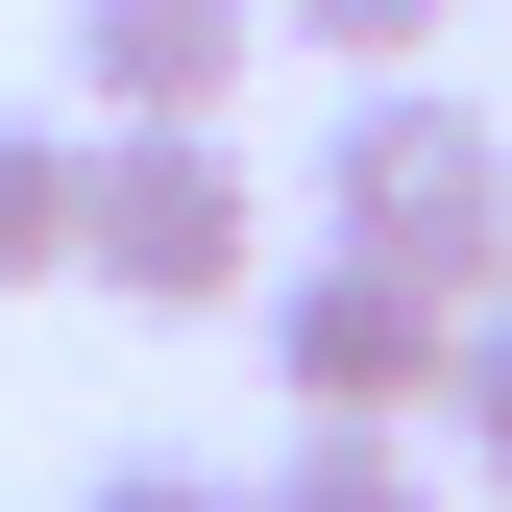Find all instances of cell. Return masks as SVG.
<instances>
[{"instance_id":"obj_10","label":"cell","mask_w":512,"mask_h":512,"mask_svg":"<svg viewBox=\"0 0 512 512\" xmlns=\"http://www.w3.org/2000/svg\"><path fill=\"white\" fill-rule=\"evenodd\" d=\"M488 293H512V244H488Z\"/></svg>"},{"instance_id":"obj_8","label":"cell","mask_w":512,"mask_h":512,"mask_svg":"<svg viewBox=\"0 0 512 512\" xmlns=\"http://www.w3.org/2000/svg\"><path fill=\"white\" fill-rule=\"evenodd\" d=\"M269 25H293V49H342V74H415L464 0H269Z\"/></svg>"},{"instance_id":"obj_7","label":"cell","mask_w":512,"mask_h":512,"mask_svg":"<svg viewBox=\"0 0 512 512\" xmlns=\"http://www.w3.org/2000/svg\"><path fill=\"white\" fill-rule=\"evenodd\" d=\"M415 439H464V464L512 488V293H464V342H439V415Z\"/></svg>"},{"instance_id":"obj_1","label":"cell","mask_w":512,"mask_h":512,"mask_svg":"<svg viewBox=\"0 0 512 512\" xmlns=\"http://www.w3.org/2000/svg\"><path fill=\"white\" fill-rule=\"evenodd\" d=\"M317 220L391 244V269H439V293H488V244H512V122H488L464 74H342V122H317Z\"/></svg>"},{"instance_id":"obj_9","label":"cell","mask_w":512,"mask_h":512,"mask_svg":"<svg viewBox=\"0 0 512 512\" xmlns=\"http://www.w3.org/2000/svg\"><path fill=\"white\" fill-rule=\"evenodd\" d=\"M74 512H244V488H220V464H98Z\"/></svg>"},{"instance_id":"obj_5","label":"cell","mask_w":512,"mask_h":512,"mask_svg":"<svg viewBox=\"0 0 512 512\" xmlns=\"http://www.w3.org/2000/svg\"><path fill=\"white\" fill-rule=\"evenodd\" d=\"M74 196H98V122H0V293H74Z\"/></svg>"},{"instance_id":"obj_3","label":"cell","mask_w":512,"mask_h":512,"mask_svg":"<svg viewBox=\"0 0 512 512\" xmlns=\"http://www.w3.org/2000/svg\"><path fill=\"white\" fill-rule=\"evenodd\" d=\"M74 269H98L122 317H244V269H269V196H244V122H98Z\"/></svg>"},{"instance_id":"obj_11","label":"cell","mask_w":512,"mask_h":512,"mask_svg":"<svg viewBox=\"0 0 512 512\" xmlns=\"http://www.w3.org/2000/svg\"><path fill=\"white\" fill-rule=\"evenodd\" d=\"M488 512H512V488H488Z\"/></svg>"},{"instance_id":"obj_2","label":"cell","mask_w":512,"mask_h":512,"mask_svg":"<svg viewBox=\"0 0 512 512\" xmlns=\"http://www.w3.org/2000/svg\"><path fill=\"white\" fill-rule=\"evenodd\" d=\"M244 342H269V391H293V415H342V439H415V415H439V342H464V293L317 220L293 269H244Z\"/></svg>"},{"instance_id":"obj_4","label":"cell","mask_w":512,"mask_h":512,"mask_svg":"<svg viewBox=\"0 0 512 512\" xmlns=\"http://www.w3.org/2000/svg\"><path fill=\"white\" fill-rule=\"evenodd\" d=\"M269 0H74V98L98 122H244Z\"/></svg>"},{"instance_id":"obj_6","label":"cell","mask_w":512,"mask_h":512,"mask_svg":"<svg viewBox=\"0 0 512 512\" xmlns=\"http://www.w3.org/2000/svg\"><path fill=\"white\" fill-rule=\"evenodd\" d=\"M244 512H439V488H415V439H342V415H293V464L244 488Z\"/></svg>"}]
</instances>
